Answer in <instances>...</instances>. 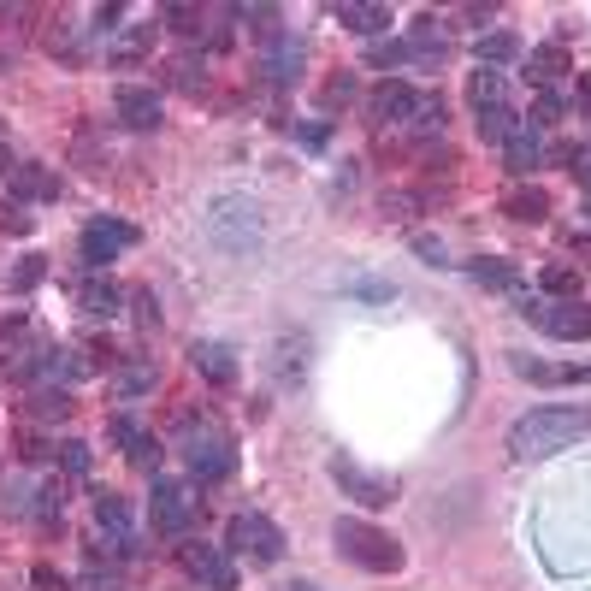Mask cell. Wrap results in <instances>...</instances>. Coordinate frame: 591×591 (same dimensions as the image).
Instances as JSON below:
<instances>
[{"label":"cell","instance_id":"9a60e30c","mask_svg":"<svg viewBox=\"0 0 591 591\" xmlns=\"http://www.w3.org/2000/svg\"><path fill=\"white\" fill-rule=\"evenodd\" d=\"M302 60H308V48H302V36H296V30H284V36H272V48H266L261 71L272 77V83H296V71H302Z\"/></svg>","mask_w":591,"mask_h":591},{"label":"cell","instance_id":"cb8c5ba5","mask_svg":"<svg viewBox=\"0 0 591 591\" xmlns=\"http://www.w3.org/2000/svg\"><path fill=\"white\" fill-rule=\"evenodd\" d=\"M467 278L473 284H485V290H509V296H521L526 284H521V272L509 261H467Z\"/></svg>","mask_w":591,"mask_h":591},{"label":"cell","instance_id":"ab89813d","mask_svg":"<svg viewBox=\"0 0 591 591\" xmlns=\"http://www.w3.org/2000/svg\"><path fill=\"white\" fill-rule=\"evenodd\" d=\"M131 308H136V326L148 331V326H160V308H154V296H148V290H136L131 296Z\"/></svg>","mask_w":591,"mask_h":591},{"label":"cell","instance_id":"e0dca14e","mask_svg":"<svg viewBox=\"0 0 591 591\" xmlns=\"http://www.w3.org/2000/svg\"><path fill=\"white\" fill-rule=\"evenodd\" d=\"M337 18H343V30H355L367 42H379V30H391V6H379V0H343Z\"/></svg>","mask_w":591,"mask_h":591},{"label":"cell","instance_id":"b9f144b4","mask_svg":"<svg viewBox=\"0 0 591 591\" xmlns=\"http://www.w3.org/2000/svg\"><path fill=\"white\" fill-rule=\"evenodd\" d=\"M349 101H355V83H349V77L326 83V107H349Z\"/></svg>","mask_w":591,"mask_h":591},{"label":"cell","instance_id":"ba28073f","mask_svg":"<svg viewBox=\"0 0 591 591\" xmlns=\"http://www.w3.org/2000/svg\"><path fill=\"white\" fill-rule=\"evenodd\" d=\"M178 556H184V568H190L196 580H207L213 591H237V562H231L225 544H184Z\"/></svg>","mask_w":591,"mask_h":591},{"label":"cell","instance_id":"c3c4849f","mask_svg":"<svg viewBox=\"0 0 591 591\" xmlns=\"http://www.w3.org/2000/svg\"><path fill=\"white\" fill-rule=\"evenodd\" d=\"M284 591H314V586H284Z\"/></svg>","mask_w":591,"mask_h":591},{"label":"cell","instance_id":"74e56055","mask_svg":"<svg viewBox=\"0 0 591 591\" xmlns=\"http://www.w3.org/2000/svg\"><path fill=\"white\" fill-rule=\"evenodd\" d=\"M119 385H125V396L148 391V385H154V367H148V361H131V367H125V379H119Z\"/></svg>","mask_w":591,"mask_h":591},{"label":"cell","instance_id":"ac0fdd59","mask_svg":"<svg viewBox=\"0 0 591 591\" xmlns=\"http://www.w3.org/2000/svg\"><path fill=\"white\" fill-rule=\"evenodd\" d=\"M119 302H125V296H119V284H113V278H101V272H89V278L77 284V308H83V314H95V320H113V314H119Z\"/></svg>","mask_w":591,"mask_h":591},{"label":"cell","instance_id":"6da1fadb","mask_svg":"<svg viewBox=\"0 0 591 591\" xmlns=\"http://www.w3.org/2000/svg\"><path fill=\"white\" fill-rule=\"evenodd\" d=\"M580 438H591V408L580 402H550V408H532L509 426V456L515 461H544L574 450Z\"/></svg>","mask_w":591,"mask_h":591},{"label":"cell","instance_id":"277c9868","mask_svg":"<svg viewBox=\"0 0 591 591\" xmlns=\"http://www.w3.org/2000/svg\"><path fill=\"white\" fill-rule=\"evenodd\" d=\"M515 308H521L532 326H544L550 337H562V343H586L591 337V308L580 302V296H574V302H538L532 290H521Z\"/></svg>","mask_w":591,"mask_h":591},{"label":"cell","instance_id":"83f0119b","mask_svg":"<svg viewBox=\"0 0 591 591\" xmlns=\"http://www.w3.org/2000/svg\"><path fill=\"white\" fill-rule=\"evenodd\" d=\"M30 515H36L42 526H60V515H66V485H36Z\"/></svg>","mask_w":591,"mask_h":591},{"label":"cell","instance_id":"ffe728a7","mask_svg":"<svg viewBox=\"0 0 591 591\" xmlns=\"http://www.w3.org/2000/svg\"><path fill=\"white\" fill-rule=\"evenodd\" d=\"M6 184H12V196H30V201H54L60 196V178H54L48 166H12Z\"/></svg>","mask_w":591,"mask_h":591},{"label":"cell","instance_id":"5bb4252c","mask_svg":"<svg viewBox=\"0 0 591 591\" xmlns=\"http://www.w3.org/2000/svg\"><path fill=\"white\" fill-rule=\"evenodd\" d=\"M509 367L532 379V385H591V367H562V361H532V355H509Z\"/></svg>","mask_w":591,"mask_h":591},{"label":"cell","instance_id":"7c38bea8","mask_svg":"<svg viewBox=\"0 0 591 591\" xmlns=\"http://www.w3.org/2000/svg\"><path fill=\"white\" fill-rule=\"evenodd\" d=\"M526 83H538V89H556L568 71H574V60H568V48L562 42H538V48H526Z\"/></svg>","mask_w":591,"mask_h":591},{"label":"cell","instance_id":"f1b7e54d","mask_svg":"<svg viewBox=\"0 0 591 591\" xmlns=\"http://www.w3.org/2000/svg\"><path fill=\"white\" fill-rule=\"evenodd\" d=\"M556 119H562V95H556V89H538V95H532V113H526V125H532V131H550Z\"/></svg>","mask_w":591,"mask_h":591},{"label":"cell","instance_id":"1f68e13d","mask_svg":"<svg viewBox=\"0 0 591 591\" xmlns=\"http://www.w3.org/2000/svg\"><path fill=\"white\" fill-rule=\"evenodd\" d=\"M30 414H36V420H66L71 396L66 391H36V396H30Z\"/></svg>","mask_w":591,"mask_h":591},{"label":"cell","instance_id":"bcb514c9","mask_svg":"<svg viewBox=\"0 0 591 591\" xmlns=\"http://www.w3.org/2000/svg\"><path fill=\"white\" fill-rule=\"evenodd\" d=\"M408 207H414V196H385V213H391V219H408Z\"/></svg>","mask_w":591,"mask_h":591},{"label":"cell","instance_id":"8d00e7d4","mask_svg":"<svg viewBox=\"0 0 591 591\" xmlns=\"http://www.w3.org/2000/svg\"><path fill=\"white\" fill-rule=\"evenodd\" d=\"M343 290H349V296H367V302H391V296H396L391 284H379V278H349Z\"/></svg>","mask_w":591,"mask_h":591},{"label":"cell","instance_id":"3957f363","mask_svg":"<svg viewBox=\"0 0 591 591\" xmlns=\"http://www.w3.org/2000/svg\"><path fill=\"white\" fill-rule=\"evenodd\" d=\"M184 456H190V473H196V485H219V479H231V467H237V450H231V438L213 426V420H190L184 426Z\"/></svg>","mask_w":591,"mask_h":591},{"label":"cell","instance_id":"8fae6325","mask_svg":"<svg viewBox=\"0 0 591 591\" xmlns=\"http://www.w3.org/2000/svg\"><path fill=\"white\" fill-rule=\"evenodd\" d=\"M414 101H420V95H414V89H408L402 77H385V83H379V89L367 95V113H373L379 125H408Z\"/></svg>","mask_w":591,"mask_h":591},{"label":"cell","instance_id":"836d02e7","mask_svg":"<svg viewBox=\"0 0 591 591\" xmlns=\"http://www.w3.org/2000/svg\"><path fill=\"white\" fill-rule=\"evenodd\" d=\"M231 18H243V24H255L261 36H284V30H278V6H231Z\"/></svg>","mask_w":591,"mask_h":591},{"label":"cell","instance_id":"44dd1931","mask_svg":"<svg viewBox=\"0 0 591 591\" xmlns=\"http://www.w3.org/2000/svg\"><path fill=\"white\" fill-rule=\"evenodd\" d=\"M473 54H479V66L491 71V66H509V60H521L526 48H521V36H515V30H485V36L473 42Z\"/></svg>","mask_w":591,"mask_h":591},{"label":"cell","instance_id":"e575fe53","mask_svg":"<svg viewBox=\"0 0 591 591\" xmlns=\"http://www.w3.org/2000/svg\"><path fill=\"white\" fill-rule=\"evenodd\" d=\"M160 18H166L172 30H184V36H196V30H201V6H184V0H172V6H160Z\"/></svg>","mask_w":591,"mask_h":591},{"label":"cell","instance_id":"d6a6232c","mask_svg":"<svg viewBox=\"0 0 591 591\" xmlns=\"http://www.w3.org/2000/svg\"><path fill=\"white\" fill-rule=\"evenodd\" d=\"M125 450H131V467H136V473H160V444H154L148 432H136Z\"/></svg>","mask_w":591,"mask_h":591},{"label":"cell","instance_id":"ee69618b","mask_svg":"<svg viewBox=\"0 0 591 591\" xmlns=\"http://www.w3.org/2000/svg\"><path fill=\"white\" fill-rule=\"evenodd\" d=\"M414 249H420V255H426L432 266H444V243H438V237H426V231H414Z\"/></svg>","mask_w":591,"mask_h":591},{"label":"cell","instance_id":"9c48e42d","mask_svg":"<svg viewBox=\"0 0 591 591\" xmlns=\"http://www.w3.org/2000/svg\"><path fill=\"white\" fill-rule=\"evenodd\" d=\"M131 243H136V231L125 219H89L83 225V261L89 266H107L113 255H125Z\"/></svg>","mask_w":591,"mask_h":591},{"label":"cell","instance_id":"4316f807","mask_svg":"<svg viewBox=\"0 0 591 591\" xmlns=\"http://www.w3.org/2000/svg\"><path fill=\"white\" fill-rule=\"evenodd\" d=\"M503 207H509L515 219H526V225H544V219H550V196H544V190H515Z\"/></svg>","mask_w":591,"mask_h":591},{"label":"cell","instance_id":"d6986e66","mask_svg":"<svg viewBox=\"0 0 591 591\" xmlns=\"http://www.w3.org/2000/svg\"><path fill=\"white\" fill-rule=\"evenodd\" d=\"M503 154H509V172H532L538 160H544V131H532V125H515L509 142H503Z\"/></svg>","mask_w":591,"mask_h":591},{"label":"cell","instance_id":"7dc6e473","mask_svg":"<svg viewBox=\"0 0 591 591\" xmlns=\"http://www.w3.org/2000/svg\"><path fill=\"white\" fill-rule=\"evenodd\" d=\"M574 249H580V255H591V237H574Z\"/></svg>","mask_w":591,"mask_h":591},{"label":"cell","instance_id":"484cf974","mask_svg":"<svg viewBox=\"0 0 591 591\" xmlns=\"http://www.w3.org/2000/svg\"><path fill=\"white\" fill-rule=\"evenodd\" d=\"M166 83H172V89H184V95H196L201 83H207V66H201L196 54H178V60L166 66Z\"/></svg>","mask_w":591,"mask_h":591},{"label":"cell","instance_id":"f35d334b","mask_svg":"<svg viewBox=\"0 0 591 591\" xmlns=\"http://www.w3.org/2000/svg\"><path fill=\"white\" fill-rule=\"evenodd\" d=\"M60 456H66V473H77V479L89 473V444H77V438H71V444H60Z\"/></svg>","mask_w":591,"mask_h":591},{"label":"cell","instance_id":"2e32d148","mask_svg":"<svg viewBox=\"0 0 591 591\" xmlns=\"http://www.w3.org/2000/svg\"><path fill=\"white\" fill-rule=\"evenodd\" d=\"M190 361H196V373L207 385H237V355H231L225 343L201 337V343H190Z\"/></svg>","mask_w":591,"mask_h":591},{"label":"cell","instance_id":"d590c367","mask_svg":"<svg viewBox=\"0 0 591 591\" xmlns=\"http://www.w3.org/2000/svg\"><path fill=\"white\" fill-rule=\"evenodd\" d=\"M402 60H408V42H391V36L367 42V66H402Z\"/></svg>","mask_w":591,"mask_h":591},{"label":"cell","instance_id":"f6af8a7d","mask_svg":"<svg viewBox=\"0 0 591 591\" xmlns=\"http://www.w3.org/2000/svg\"><path fill=\"white\" fill-rule=\"evenodd\" d=\"M568 160H574V178H580V184H591V148H574Z\"/></svg>","mask_w":591,"mask_h":591},{"label":"cell","instance_id":"8992f818","mask_svg":"<svg viewBox=\"0 0 591 591\" xmlns=\"http://www.w3.org/2000/svg\"><path fill=\"white\" fill-rule=\"evenodd\" d=\"M225 550L272 568V562L284 556V532L266 521V515H255V509H249V515H231V526H225Z\"/></svg>","mask_w":591,"mask_h":591},{"label":"cell","instance_id":"52a82bcc","mask_svg":"<svg viewBox=\"0 0 591 591\" xmlns=\"http://www.w3.org/2000/svg\"><path fill=\"white\" fill-rule=\"evenodd\" d=\"M154 532H166V538H184L190 521H196V497H190V485H178V479H154Z\"/></svg>","mask_w":591,"mask_h":591},{"label":"cell","instance_id":"30bf717a","mask_svg":"<svg viewBox=\"0 0 591 591\" xmlns=\"http://www.w3.org/2000/svg\"><path fill=\"white\" fill-rule=\"evenodd\" d=\"M113 113H119V125H131V131H154V125H160V89L125 83V89L113 95Z\"/></svg>","mask_w":591,"mask_h":591},{"label":"cell","instance_id":"60d3db41","mask_svg":"<svg viewBox=\"0 0 591 591\" xmlns=\"http://www.w3.org/2000/svg\"><path fill=\"white\" fill-rule=\"evenodd\" d=\"M42 272H48V266H42L36 255H30V261H24L18 272H12V284H18V290H36V284H42Z\"/></svg>","mask_w":591,"mask_h":591},{"label":"cell","instance_id":"5b68a950","mask_svg":"<svg viewBox=\"0 0 591 591\" xmlns=\"http://www.w3.org/2000/svg\"><path fill=\"white\" fill-rule=\"evenodd\" d=\"M326 473L343 485V497L361 503V509H391L396 503V479L391 473H373V467H361L355 456H331Z\"/></svg>","mask_w":591,"mask_h":591},{"label":"cell","instance_id":"d4e9b609","mask_svg":"<svg viewBox=\"0 0 591 591\" xmlns=\"http://www.w3.org/2000/svg\"><path fill=\"white\" fill-rule=\"evenodd\" d=\"M538 284H544V290H550L556 302H574V296H580V272H574L568 261H550V266H544V278H538Z\"/></svg>","mask_w":591,"mask_h":591},{"label":"cell","instance_id":"f546056e","mask_svg":"<svg viewBox=\"0 0 591 591\" xmlns=\"http://www.w3.org/2000/svg\"><path fill=\"white\" fill-rule=\"evenodd\" d=\"M408 125H414L420 136L444 131V101H438V95H420V101H414V113H408Z\"/></svg>","mask_w":591,"mask_h":591},{"label":"cell","instance_id":"4fadbf2b","mask_svg":"<svg viewBox=\"0 0 591 591\" xmlns=\"http://www.w3.org/2000/svg\"><path fill=\"white\" fill-rule=\"evenodd\" d=\"M408 60H420V66H444L450 60V36H444L438 18H414L408 24Z\"/></svg>","mask_w":591,"mask_h":591},{"label":"cell","instance_id":"7a4b0ae2","mask_svg":"<svg viewBox=\"0 0 591 591\" xmlns=\"http://www.w3.org/2000/svg\"><path fill=\"white\" fill-rule=\"evenodd\" d=\"M337 550H343L355 568H367V574H396V568H402V544H396L391 532H379V526L355 521V515L337 521Z\"/></svg>","mask_w":591,"mask_h":591},{"label":"cell","instance_id":"603a6c76","mask_svg":"<svg viewBox=\"0 0 591 591\" xmlns=\"http://www.w3.org/2000/svg\"><path fill=\"white\" fill-rule=\"evenodd\" d=\"M509 95V83H503V71H473V83H467V101H473V113H491V107H509L503 101Z\"/></svg>","mask_w":591,"mask_h":591},{"label":"cell","instance_id":"4dcf8cb0","mask_svg":"<svg viewBox=\"0 0 591 591\" xmlns=\"http://www.w3.org/2000/svg\"><path fill=\"white\" fill-rule=\"evenodd\" d=\"M521 125V113H509V107H491V113H479V136L485 142H509V131Z\"/></svg>","mask_w":591,"mask_h":591},{"label":"cell","instance_id":"7402d4cb","mask_svg":"<svg viewBox=\"0 0 591 591\" xmlns=\"http://www.w3.org/2000/svg\"><path fill=\"white\" fill-rule=\"evenodd\" d=\"M154 48V24H125L113 42H107V60H119V66H131V60H142Z\"/></svg>","mask_w":591,"mask_h":591},{"label":"cell","instance_id":"7bdbcfd3","mask_svg":"<svg viewBox=\"0 0 591 591\" xmlns=\"http://www.w3.org/2000/svg\"><path fill=\"white\" fill-rule=\"evenodd\" d=\"M30 586H36V591H66V580H60V574H54L48 562H36V574H30Z\"/></svg>","mask_w":591,"mask_h":591}]
</instances>
